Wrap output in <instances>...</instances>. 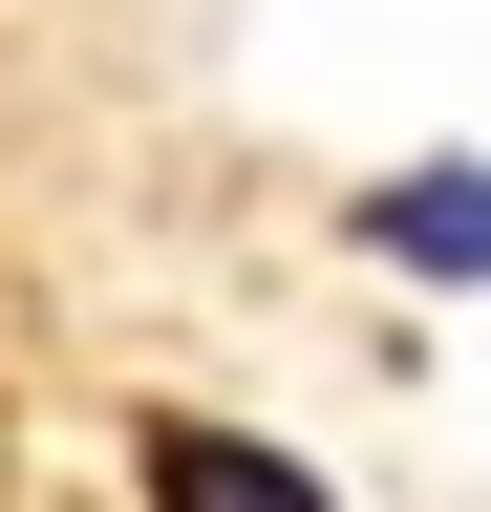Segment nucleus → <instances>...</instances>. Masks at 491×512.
Segmentation results:
<instances>
[{"mask_svg": "<svg viewBox=\"0 0 491 512\" xmlns=\"http://www.w3.org/2000/svg\"><path fill=\"white\" fill-rule=\"evenodd\" d=\"M385 278L427 299H491V150H406V171H363V214H342Z\"/></svg>", "mask_w": 491, "mask_h": 512, "instance_id": "obj_1", "label": "nucleus"}, {"mask_svg": "<svg viewBox=\"0 0 491 512\" xmlns=\"http://www.w3.org/2000/svg\"><path fill=\"white\" fill-rule=\"evenodd\" d=\"M129 470H150V512H342L299 448H257V427H193V406H150V427H129Z\"/></svg>", "mask_w": 491, "mask_h": 512, "instance_id": "obj_2", "label": "nucleus"}]
</instances>
